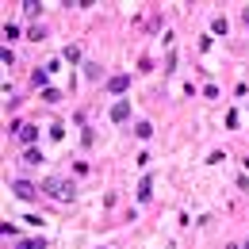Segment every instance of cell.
Listing matches in <instances>:
<instances>
[{"mask_svg": "<svg viewBox=\"0 0 249 249\" xmlns=\"http://www.w3.org/2000/svg\"><path fill=\"white\" fill-rule=\"evenodd\" d=\"M43 192L54 199H73V184H65V180H46L43 184Z\"/></svg>", "mask_w": 249, "mask_h": 249, "instance_id": "obj_1", "label": "cell"}, {"mask_svg": "<svg viewBox=\"0 0 249 249\" xmlns=\"http://www.w3.org/2000/svg\"><path fill=\"white\" fill-rule=\"evenodd\" d=\"M15 138H19V142H27V146H31V142H35V138H39V127H31V123H15Z\"/></svg>", "mask_w": 249, "mask_h": 249, "instance_id": "obj_2", "label": "cell"}, {"mask_svg": "<svg viewBox=\"0 0 249 249\" xmlns=\"http://www.w3.org/2000/svg\"><path fill=\"white\" fill-rule=\"evenodd\" d=\"M12 188H15V196H19V199H27V203H31V199L39 196V188H35V184H31V180H15V184H12Z\"/></svg>", "mask_w": 249, "mask_h": 249, "instance_id": "obj_3", "label": "cell"}, {"mask_svg": "<svg viewBox=\"0 0 249 249\" xmlns=\"http://www.w3.org/2000/svg\"><path fill=\"white\" fill-rule=\"evenodd\" d=\"M127 88H131V77H127V73H119V77H111V81H107V92H115V96H119V92H127Z\"/></svg>", "mask_w": 249, "mask_h": 249, "instance_id": "obj_4", "label": "cell"}, {"mask_svg": "<svg viewBox=\"0 0 249 249\" xmlns=\"http://www.w3.org/2000/svg\"><path fill=\"white\" fill-rule=\"evenodd\" d=\"M127 119H131V103H127V100H119V103L111 107V123H127Z\"/></svg>", "mask_w": 249, "mask_h": 249, "instance_id": "obj_5", "label": "cell"}, {"mask_svg": "<svg viewBox=\"0 0 249 249\" xmlns=\"http://www.w3.org/2000/svg\"><path fill=\"white\" fill-rule=\"evenodd\" d=\"M31 81H35V88H43V92H46V85H50V69H35V73H31Z\"/></svg>", "mask_w": 249, "mask_h": 249, "instance_id": "obj_6", "label": "cell"}, {"mask_svg": "<svg viewBox=\"0 0 249 249\" xmlns=\"http://www.w3.org/2000/svg\"><path fill=\"white\" fill-rule=\"evenodd\" d=\"M149 196H153V180H149V176H142V184H138V199L146 203Z\"/></svg>", "mask_w": 249, "mask_h": 249, "instance_id": "obj_7", "label": "cell"}, {"mask_svg": "<svg viewBox=\"0 0 249 249\" xmlns=\"http://www.w3.org/2000/svg\"><path fill=\"white\" fill-rule=\"evenodd\" d=\"M134 134H138V138H149V134H153V123H138Z\"/></svg>", "mask_w": 249, "mask_h": 249, "instance_id": "obj_8", "label": "cell"}, {"mask_svg": "<svg viewBox=\"0 0 249 249\" xmlns=\"http://www.w3.org/2000/svg\"><path fill=\"white\" fill-rule=\"evenodd\" d=\"M211 31H215V35H226V19H222V15H215V23H211Z\"/></svg>", "mask_w": 249, "mask_h": 249, "instance_id": "obj_9", "label": "cell"}, {"mask_svg": "<svg viewBox=\"0 0 249 249\" xmlns=\"http://www.w3.org/2000/svg\"><path fill=\"white\" fill-rule=\"evenodd\" d=\"M85 77H88V81H100V65H92V61H88V65H85Z\"/></svg>", "mask_w": 249, "mask_h": 249, "instance_id": "obj_10", "label": "cell"}, {"mask_svg": "<svg viewBox=\"0 0 249 249\" xmlns=\"http://www.w3.org/2000/svg\"><path fill=\"white\" fill-rule=\"evenodd\" d=\"M27 39H35V43H39V39H46V31H43V27H39V23H35V27H31V31H27Z\"/></svg>", "mask_w": 249, "mask_h": 249, "instance_id": "obj_11", "label": "cell"}, {"mask_svg": "<svg viewBox=\"0 0 249 249\" xmlns=\"http://www.w3.org/2000/svg\"><path fill=\"white\" fill-rule=\"evenodd\" d=\"M23 161H27V165H39L43 157H39V149H27V153H23Z\"/></svg>", "mask_w": 249, "mask_h": 249, "instance_id": "obj_12", "label": "cell"}, {"mask_svg": "<svg viewBox=\"0 0 249 249\" xmlns=\"http://www.w3.org/2000/svg\"><path fill=\"white\" fill-rule=\"evenodd\" d=\"M43 100H46V103H58V100H61V92H58V88H46V92H43Z\"/></svg>", "mask_w": 249, "mask_h": 249, "instance_id": "obj_13", "label": "cell"}, {"mask_svg": "<svg viewBox=\"0 0 249 249\" xmlns=\"http://www.w3.org/2000/svg\"><path fill=\"white\" fill-rule=\"evenodd\" d=\"M19 249H43V242H23Z\"/></svg>", "mask_w": 249, "mask_h": 249, "instance_id": "obj_14", "label": "cell"}, {"mask_svg": "<svg viewBox=\"0 0 249 249\" xmlns=\"http://www.w3.org/2000/svg\"><path fill=\"white\" fill-rule=\"evenodd\" d=\"M242 23H246V31H249V8H246V12H242Z\"/></svg>", "mask_w": 249, "mask_h": 249, "instance_id": "obj_15", "label": "cell"}]
</instances>
